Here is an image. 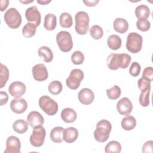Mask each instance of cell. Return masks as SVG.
Here are the masks:
<instances>
[{
  "instance_id": "3",
  "label": "cell",
  "mask_w": 153,
  "mask_h": 153,
  "mask_svg": "<svg viewBox=\"0 0 153 153\" xmlns=\"http://www.w3.org/2000/svg\"><path fill=\"white\" fill-rule=\"evenodd\" d=\"M39 106L48 115H55L59 109L57 103L48 96H42L39 99Z\"/></svg>"
},
{
  "instance_id": "40",
  "label": "cell",
  "mask_w": 153,
  "mask_h": 153,
  "mask_svg": "<svg viewBox=\"0 0 153 153\" xmlns=\"http://www.w3.org/2000/svg\"><path fill=\"white\" fill-rule=\"evenodd\" d=\"M151 81L145 79L142 76L137 81V85L141 91H142L148 88H151Z\"/></svg>"
},
{
  "instance_id": "13",
  "label": "cell",
  "mask_w": 153,
  "mask_h": 153,
  "mask_svg": "<svg viewBox=\"0 0 153 153\" xmlns=\"http://www.w3.org/2000/svg\"><path fill=\"white\" fill-rule=\"evenodd\" d=\"M26 85L20 81H14L12 82L9 87L8 91L11 96L16 98H20L26 92Z\"/></svg>"
},
{
  "instance_id": "46",
  "label": "cell",
  "mask_w": 153,
  "mask_h": 153,
  "mask_svg": "<svg viewBox=\"0 0 153 153\" xmlns=\"http://www.w3.org/2000/svg\"><path fill=\"white\" fill-rule=\"evenodd\" d=\"M37 3L41 4V5H45L47 4L48 3H50L51 2L50 0L48 1V0H37Z\"/></svg>"
},
{
  "instance_id": "28",
  "label": "cell",
  "mask_w": 153,
  "mask_h": 153,
  "mask_svg": "<svg viewBox=\"0 0 153 153\" xmlns=\"http://www.w3.org/2000/svg\"><path fill=\"white\" fill-rule=\"evenodd\" d=\"M60 25L62 27L65 28H69L72 26L73 20L72 16L66 12L62 13L59 18Z\"/></svg>"
},
{
  "instance_id": "10",
  "label": "cell",
  "mask_w": 153,
  "mask_h": 153,
  "mask_svg": "<svg viewBox=\"0 0 153 153\" xmlns=\"http://www.w3.org/2000/svg\"><path fill=\"white\" fill-rule=\"evenodd\" d=\"M32 73L33 78L38 81H43L47 79L48 73L45 66L44 64H36L32 69Z\"/></svg>"
},
{
  "instance_id": "27",
  "label": "cell",
  "mask_w": 153,
  "mask_h": 153,
  "mask_svg": "<svg viewBox=\"0 0 153 153\" xmlns=\"http://www.w3.org/2000/svg\"><path fill=\"white\" fill-rule=\"evenodd\" d=\"M28 124V123L24 120H17L13 124V128L17 133L22 134L27 130Z\"/></svg>"
},
{
  "instance_id": "37",
  "label": "cell",
  "mask_w": 153,
  "mask_h": 153,
  "mask_svg": "<svg viewBox=\"0 0 153 153\" xmlns=\"http://www.w3.org/2000/svg\"><path fill=\"white\" fill-rule=\"evenodd\" d=\"M71 60L75 65H81L84 60V56L81 51H75L71 56Z\"/></svg>"
},
{
  "instance_id": "33",
  "label": "cell",
  "mask_w": 153,
  "mask_h": 153,
  "mask_svg": "<svg viewBox=\"0 0 153 153\" xmlns=\"http://www.w3.org/2000/svg\"><path fill=\"white\" fill-rule=\"evenodd\" d=\"M151 88L141 91L139 96V103L142 106L146 107L149 105V93Z\"/></svg>"
},
{
  "instance_id": "26",
  "label": "cell",
  "mask_w": 153,
  "mask_h": 153,
  "mask_svg": "<svg viewBox=\"0 0 153 153\" xmlns=\"http://www.w3.org/2000/svg\"><path fill=\"white\" fill-rule=\"evenodd\" d=\"M107 44L111 49L113 50H117L121 47L122 41L118 35H111L108 38Z\"/></svg>"
},
{
  "instance_id": "11",
  "label": "cell",
  "mask_w": 153,
  "mask_h": 153,
  "mask_svg": "<svg viewBox=\"0 0 153 153\" xmlns=\"http://www.w3.org/2000/svg\"><path fill=\"white\" fill-rule=\"evenodd\" d=\"M21 143L19 139L14 136H9L6 140V149L4 152L20 153Z\"/></svg>"
},
{
  "instance_id": "4",
  "label": "cell",
  "mask_w": 153,
  "mask_h": 153,
  "mask_svg": "<svg viewBox=\"0 0 153 153\" xmlns=\"http://www.w3.org/2000/svg\"><path fill=\"white\" fill-rule=\"evenodd\" d=\"M143 38L136 32L130 33L127 37L126 48L132 53H137L142 49Z\"/></svg>"
},
{
  "instance_id": "41",
  "label": "cell",
  "mask_w": 153,
  "mask_h": 153,
  "mask_svg": "<svg viewBox=\"0 0 153 153\" xmlns=\"http://www.w3.org/2000/svg\"><path fill=\"white\" fill-rule=\"evenodd\" d=\"M142 77L152 81L153 79V68L151 66L145 68L142 73Z\"/></svg>"
},
{
  "instance_id": "47",
  "label": "cell",
  "mask_w": 153,
  "mask_h": 153,
  "mask_svg": "<svg viewBox=\"0 0 153 153\" xmlns=\"http://www.w3.org/2000/svg\"><path fill=\"white\" fill-rule=\"evenodd\" d=\"M20 2H22V3H23V4H29V3H30V2H33V0H30V1H28V0H26V1H22V0H20Z\"/></svg>"
},
{
  "instance_id": "18",
  "label": "cell",
  "mask_w": 153,
  "mask_h": 153,
  "mask_svg": "<svg viewBox=\"0 0 153 153\" xmlns=\"http://www.w3.org/2000/svg\"><path fill=\"white\" fill-rule=\"evenodd\" d=\"M61 118L63 121L67 123L74 122L77 118L76 112L72 108H66L61 112Z\"/></svg>"
},
{
  "instance_id": "39",
  "label": "cell",
  "mask_w": 153,
  "mask_h": 153,
  "mask_svg": "<svg viewBox=\"0 0 153 153\" xmlns=\"http://www.w3.org/2000/svg\"><path fill=\"white\" fill-rule=\"evenodd\" d=\"M141 67L139 63L134 62L130 65L129 69V73L133 76H137L140 72Z\"/></svg>"
},
{
  "instance_id": "34",
  "label": "cell",
  "mask_w": 153,
  "mask_h": 153,
  "mask_svg": "<svg viewBox=\"0 0 153 153\" xmlns=\"http://www.w3.org/2000/svg\"><path fill=\"white\" fill-rule=\"evenodd\" d=\"M90 34L93 39H100L103 35V30L102 27L97 25H94L90 29Z\"/></svg>"
},
{
  "instance_id": "29",
  "label": "cell",
  "mask_w": 153,
  "mask_h": 153,
  "mask_svg": "<svg viewBox=\"0 0 153 153\" xmlns=\"http://www.w3.org/2000/svg\"><path fill=\"white\" fill-rule=\"evenodd\" d=\"M105 151L106 153H119L121 151V145L118 141H110L105 146Z\"/></svg>"
},
{
  "instance_id": "38",
  "label": "cell",
  "mask_w": 153,
  "mask_h": 153,
  "mask_svg": "<svg viewBox=\"0 0 153 153\" xmlns=\"http://www.w3.org/2000/svg\"><path fill=\"white\" fill-rule=\"evenodd\" d=\"M136 26L142 32L148 31L151 27V23L147 19H138L136 22Z\"/></svg>"
},
{
  "instance_id": "2",
  "label": "cell",
  "mask_w": 153,
  "mask_h": 153,
  "mask_svg": "<svg viewBox=\"0 0 153 153\" xmlns=\"http://www.w3.org/2000/svg\"><path fill=\"white\" fill-rule=\"evenodd\" d=\"M75 29L79 35H85L89 29L90 17L88 14L83 11H78L75 16Z\"/></svg>"
},
{
  "instance_id": "1",
  "label": "cell",
  "mask_w": 153,
  "mask_h": 153,
  "mask_svg": "<svg viewBox=\"0 0 153 153\" xmlns=\"http://www.w3.org/2000/svg\"><path fill=\"white\" fill-rule=\"evenodd\" d=\"M111 129L112 125L109 121L106 120L99 121L93 133L94 139L99 142H105L109 138Z\"/></svg>"
},
{
  "instance_id": "22",
  "label": "cell",
  "mask_w": 153,
  "mask_h": 153,
  "mask_svg": "<svg viewBox=\"0 0 153 153\" xmlns=\"http://www.w3.org/2000/svg\"><path fill=\"white\" fill-rule=\"evenodd\" d=\"M63 130L62 127H55L50 131V139L54 143H61L63 140Z\"/></svg>"
},
{
  "instance_id": "9",
  "label": "cell",
  "mask_w": 153,
  "mask_h": 153,
  "mask_svg": "<svg viewBox=\"0 0 153 153\" xmlns=\"http://www.w3.org/2000/svg\"><path fill=\"white\" fill-rule=\"evenodd\" d=\"M25 17L28 22L38 26L41 23V16L36 6L27 8L25 11Z\"/></svg>"
},
{
  "instance_id": "12",
  "label": "cell",
  "mask_w": 153,
  "mask_h": 153,
  "mask_svg": "<svg viewBox=\"0 0 153 153\" xmlns=\"http://www.w3.org/2000/svg\"><path fill=\"white\" fill-rule=\"evenodd\" d=\"M117 109L120 114L122 115H128L132 111V103L128 98L123 97L118 102Z\"/></svg>"
},
{
  "instance_id": "30",
  "label": "cell",
  "mask_w": 153,
  "mask_h": 153,
  "mask_svg": "<svg viewBox=\"0 0 153 153\" xmlns=\"http://www.w3.org/2000/svg\"><path fill=\"white\" fill-rule=\"evenodd\" d=\"M36 30V26L32 23H27L22 29L23 35L27 38L35 35Z\"/></svg>"
},
{
  "instance_id": "43",
  "label": "cell",
  "mask_w": 153,
  "mask_h": 153,
  "mask_svg": "<svg viewBox=\"0 0 153 153\" xmlns=\"http://www.w3.org/2000/svg\"><path fill=\"white\" fill-rule=\"evenodd\" d=\"M8 94L3 91H0V102H1V106H3L4 105L6 104L8 102Z\"/></svg>"
},
{
  "instance_id": "16",
  "label": "cell",
  "mask_w": 153,
  "mask_h": 153,
  "mask_svg": "<svg viewBox=\"0 0 153 153\" xmlns=\"http://www.w3.org/2000/svg\"><path fill=\"white\" fill-rule=\"evenodd\" d=\"M27 108V103L22 98L14 99L10 103V108L16 114L23 113Z\"/></svg>"
},
{
  "instance_id": "31",
  "label": "cell",
  "mask_w": 153,
  "mask_h": 153,
  "mask_svg": "<svg viewBox=\"0 0 153 153\" xmlns=\"http://www.w3.org/2000/svg\"><path fill=\"white\" fill-rule=\"evenodd\" d=\"M9 78V71L7 67L1 63V72H0V88H3L6 84Z\"/></svg>"
},
{
  "instance_id": "6",
  "label": "cell",
  "mask_w": 153,
  "mask_h": 153,
  "mask_svg": "<svg viewBox=\"0 0 153 153\" xmlns=\"http://www.w3.org/2000/svg\"><path fill=\"white\" fill-rule=\"evenodd\" d=\"M6 24L11 29L18 28L22 23V16L15 8H10L5 13L4 16Z\"/></svg>"
},
{
  "instance_id": "45",
  "label": "cell",
  "mask_w": 153,
  "mask_h": 153,
  "mask_svg": "<svg viewBox=\"0 0 153 153\" xmlns=\"http://www.w3.org/2000/svg\"><path fill=\"white\" fill-rule=\"evenodd\" d=\"M9 4L8 0H1V11H4L8 7Z\"/></svg>"
},
{
  "instance_id": "24",
  "label": "cell",
  "mask_w": 153,
  "mask_h": 153,
  "mask_svg": "<svg viewBox=\"0 0 153 153\" xmlns=\"http://www.w3.org/2000/svg\"><path fill=\"white\" fill-rule=\"evenodd\" d=\"M119 56L120 54L111 53L106 60L107 66L111 70H117L119 68Z\"/></svg>"
},
{
  "instance_id": "14",
  "label": "cell",
  "mask_w": 153,
  "mask_h": 153,
  "mask_svg": "<svg viewBox=\"0 0 153 153\" xmlns=\"http://www.w3.org/2000/svg\"><path fill=\"white\" fill-rule=\"evenodd\" d=\"M78 98L80 103L87 105L91 104L93 102L94 94L91 89L88 88H83L79 91Z\"/></svg>"
},
{
  "instance_id": "8",
  "label": "cell",
  "mask_w": 153,
  "mask_h": 153,
  "mask_svg": "<svg viewBox=\"0 0 153 153\" xmlns=\"http://www.w3.org/2000/svg\"><path fill=\"white\" fill-rule=\"evenodd\" d=\"M46 135V131L42 126L34 127L32 133L30 136V143L35 147L41 146L45 140Z\"/></svg>"
},
{
  "instance_id": "35",
  "label": "cell",
  "mask_w": 153,
  "mask_h": 153,
  "mask_svg": "<svg viewBox=\"0 0 153 153\" xmlns=\"http://www.w3.org/2000/svg\"><path fill=\"white\" fill-rule=\"evenodd\" d=\"M121 88L117 85L106 90V94L109 99L111 100L117 99L121 95Z\"/></svg>"
},
{
  "instance_id": "44",
  "label": "cell",
  "mask_w": 153,
  "mask_h": 153,
  "mask_svg": "<svg viewBox=\"0 0 153 153\" xmlns=\"http://www.w3.org/2000/svg\"><path fill=\"white\" fill-rule=\"evenodd\" d=\"M99 0H92V1L84 0L83 1V2L85 4V5L88 7H94L96 5L99 3Z\"/></svg>"
},
{
  "instance_id": "19",
  "label": "cell",
  "mask_w": 153,
  "mask_h": 153,
  "mask_svg": "<svg viewBox=\"0 0 153 153\" xmlns=\"http://www.w3.org/2000/svg\"><path fill=\"white\" fill-rule=\"evenodd\" d=\"M113 27L114 30L117 32L124 33L128 29V23L125 19L118 17L114 21Z\"/></svg>"
},
{
  "instance_id": "15",
  "label": "cell",
  "mask_w": 153,
  "mask_h": 153,
  "mask_svg": "<svg viewBox=\"0 0 153 153\" xmlns=\"http://www.w3.org/2000/svg\"><path fill=\"white\" fill-rule=\"evenodd\" d=\"M27 121L29 125L33 128L42 126L44 123L43 116L39 112L35 111L29 113L27 117Z\"/></svg>"
},
{
  "instance_id": "5",
  "label": "cell",
  "mask_w": 153,
  "mask_h": 153,
  "mask_svg": "<svg viewBox=\"0 0 153 153\" xmlns=\"http://www.w3.org/2000/svg\"><path fill=\"white\" fill-rule=\"evenodd\" d=\"M56 42L59 49L63 52H69L73 47L72 38L68 31H60L56 35Z\"/></svg>"
},
{
  "instance_id": "7",
  "label": "cell",
  "mask_w": 153,
  "mask_h": 153,
  "mask_svg": "<svg viewBox=\"0 0 153 153\" xmlns=\"http://www.w3.org/2000/svg\"><path fill=\"white\" fill-rule=\"evenodd\" d=\"M84 78V72L79 69H74L71 71L69 77L66 80L67 86L72 89L76 90L79 85Z\"/></svg>"
},
{
  "instance_id": "23",
  "label": "cell",
  "mask_w": 153,
  "mask_h": 153,
  "mask_svg": "<svg viewBox=\"0 0 153 153\" xmlns=\"http://www.w3.org/2000/svg\"><path fill=\"white\" fill-rule=\"evenodd\" d=\"M134 13L138 19H147L150 15V10L147 5L141 4L136 7Z\"/></svg>"
},
{
  "instance_id": "36",
  "label": "cell",
  "mask_w": 153,
  "mask_h": 153,
  "mask_svg": "<svg viewBox=\"0 0 153 153\" xmlns=\"http://www.w3.org/2000/svg\"><path fill=\"white\" fill-rule=\"evenodd\" d=\"M131 60V56L127 53L120 54L119 56V68L126 69L130 63Z\"/></svg>"
},
{
  "instance_id": "25",
  "label": "cell",
  "mask_w": 153,
  "mask_h": 153,
  "mask_svg": "<svg viewBox=\"0 0 153 153\" xmlns=\"http://www.w3.org/2000/svg\"><path fill=\"white\" fill-rule=\"evenodd\" d=\"M121 127L125 130H131L136 126V120L135 118L131 115H128L123 118L121 123Z\"/></svg>"
},
{
  "instance_id": "20",
  "label": "cell",
  "mask_w": 153,
  "mask_h": 153,
  "mask_svg": "<svg viewBox=\"0 0 153 153\" xmlns=\"http://www.w3.org/2000/svg\"><path fill=\"white\" fill-rule=\"evenodd\" d=\"M38 53L41 59L46 63H50L53 60V53L48 47H41L38 50Z\"/></svg>"
},
{
  "instance_id": "17",
  "label": "cell",
  "mask_w": 153,
  "mask_h": 153,
  "mask_svg": "<svg viewBox=\"0 0 153 153\" xmlns=\"http://www.w3.org/2000/svg\"><path fill=\"white\" fill-rule=\"evenodd\" d=\"M78 137V131L77 129L73 127L64 128L63 130V140L66 143H72L75 142Z\"/></svg>"
},
{
  "instance_id": "21",
  "label": "cell",
  "mask_w": 153,
  "mask_h": 153,
  "mask_svg": "<svg viewBox=\"0 0 153 153\" xmlns=\"http://www.w3.org/2000/svg\"><path fill=\"white\" fill-rule=\"evenodd\" d=\"M57 25L56 16L52 13H48L44 17V27L46 30H53Z\"/></svg>"
},
{
  "instance_id": "42",
  "label": "cell",
  "mask_w": 153,
  "mask_h": 153,
  "mask_svg": "<svg viewBox=\"0 0 153 153\" xmlns=\"http://www.w3.org/2000/svg\"><path fill=\"white\" fill-rule=\"evenodd\" d=\"M152 148H153V141L149 140L146 142L142 146V152L146 153V152H152Z\"/></svg>"
},
{
  "instance_id": "32",
  "label": "cell",
  "mask_w": 153,
  "mask_h": 153,
  "mask_svg": "<svg viewBox=\"0 0 153 153\" xmlns=\"http://www.w3.org/2000/svg\"><path fill=\"white\" fill-rule=\"evenodd\" d=\"M63 89L62 84L59 81H53L48 85V91L53 95H57L61 93Z\"/></svg>"
}]
</instances>
